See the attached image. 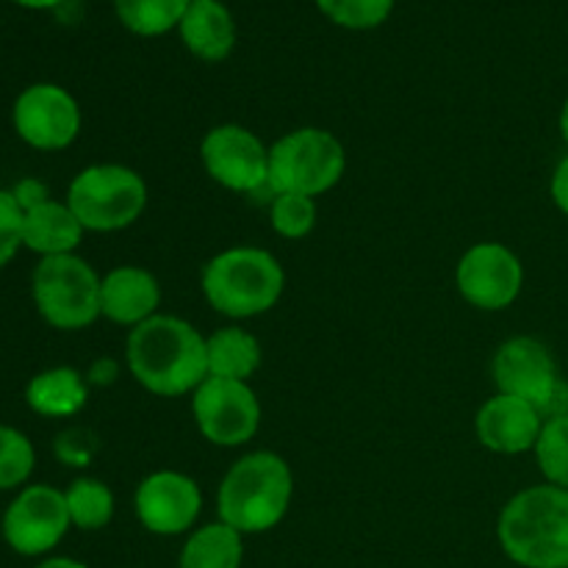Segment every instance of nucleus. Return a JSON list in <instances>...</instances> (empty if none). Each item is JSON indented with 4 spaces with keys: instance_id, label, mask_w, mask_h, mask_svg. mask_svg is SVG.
<instances>
[{
    "instance_id": "f257e3e1",
    "label": "nucleus",
    "mask_w": 568,
    "mask_h": 568,
    "mask_svg": "<svg viewBox=\"0 0 568 568\" xmlns=\"http://www.w3.org/2000/svg\"><path fill=\"white\" fill-rule=\"evenodd\" d=\"M125 366L153 397H192L209 377L205 336L183 316L155 314L128 331Z\"/></svg>"
},
{
    "instance_id": "f03ea898",
    "label": "nucleus",
    "mask_w": 568,
    "mask_h": 568,
    "mask_svg": "<svg viewBox=\"0 0 568 568\" xmlns=\"http://www.w3.org/2000/svg\"><path fill=\"white\" fill-rule=\"evenodd\" d=\"M294 499V471L272 449L242 455L216 488V516L242 536L270 532L286 519Z\"/></svg>"
},
{
    "instance_id": "7ed1b4c3",
    "label": "nucleus",
    "mask_w": 568,
    "mask_h": 568,
    "mask_svg": "<svg viewBox=\"0 0 568 568\" xmlns=\"http://www.w3.org/2000/svg\"><path fill=\"white\" fill-rule=\"evenodd\" d=\"M200 292L211 311L231 322H247L270 314L281 303L286 292V270L270 250L236 244L205 261Z\"/></svg>"
},
{
    "instance_id": "20e7f679",
    "label": "nucleus",
    "mask_w": 568,
    "mask_h": 568,
    "mask_svg": "<svg viewBox=\"0 0 568 568\" xmlns=\"http://www.w3.org/2000/svg\"><path fill=\"white\" fill-rule=\"evenodd\" d=\"M497 541L521 568H568L566 488L541 483L514 494L499 510Z\"/></svg>"
},
{
    "instance_id": "39448f33",
    "label": "nucleus",
    "mask_w": 568,
    "mask_h": 568,
    "mask_svg": "<svg viewBox=\"0 0 568 568\" xmlns=\"http://www.w3.org/2000/svg\"><path fill=\"white\" fill-rule=\"evenodd\" d=\"M64 200L87 233H120L142 220L150 189L133 166L103 161L83 166L67 186Z\"/></svg>"
},
{
    "instance_id": "423d86ee",
    "label": "nucleus",
    "mask_w": 568,
    "mask_h": 568,
    "mask_svg": "<svg viewBox=\"0 0 568 568\" xmlns=\"http://www.w3.org/2000/svg\"><path fill=\"white\" fill-rule=\"evenodd\" d=\"M347 150L327 128L303 125L270 144V192L322 197L342 183Z\"/></svg>"
},
{
    "instance_id": "0eeeda50",
    "label": "nucleus",
    "mask_w": 568,
    "mask_h": 568,
    "mask_svg": "<svg viewBox=\"0 0 568 568\" xmlns=\"http://www.w3.org/2000/svg\"><path fill=\"white\" fill-rule=\"evenodd\" d=\"M103 275L78 253L42 258L31 275V297L39 316L64 333L87 331L100 316Z\"/></svg>"
},
{
    "instance_id": "6e6552de",
    "label": "nucleus",
    "mask_w": 568,
    "mask_h": 568,
    "mask_svg": "<svg viewBox=\"0 0 568 568\" xmlns=\"http://www.w3.org/2000/svg\"><path fill=\"white\" fill-rule=\"evenodd\" d=\"M192 416L205 442L236 449L258 436L264 408L250 383L205 377L192 394Z\"/></svg>"
},
{
    "instance_id": "1a4fd4ad",
    "label": "nucleus",
    "mask_w": 568,
    "mask_h": 568,
    "mask_svg": "<svg viewBox=\"0 0 568 568\" xmlns=\"http://www.w3.org/2000/svg\"><path fill=\"white\" fill-rule=\"evenodd\" d=\"M200 161L216 186L236 194L270 189V144L239 122H220L200 139Z\"/></svg>"
},
{
    "instance_id": "9d476101",
    "label": "nucleus",
    "mask_w": 568,
    "mask_h": 568,
    "mask_svg": "<svg viewBox=\"0 0 568 568\" xmlns=\"http://www.w3.org/2000/svg\"><path fill=\"white\" fill-rule=\"evenodd\" d=\"M455 288L477 311L510 308L525 288V264L503 242H477L455 266Z\"/></svg>"
},
{
    "instance_id": "9b49d317",
    "label": "nucleus",
    "mask_w": 568,
    "mask_h": 568,
    "mask_svg": "<svg viewBox=\"0 0 568 568\" xmlns=\"http://www.w3.org/2000/svg\"><path fill=\"white\" fill-rule=\"evenodd\" d=\"M14 131L28 148L55 153L67 150L83 128V114L70 89L59 83H31L22 89L11 109Z\"/></svg>"
},
{
    "instance_id": "f8f14e48",
    "label": "nucleus",
    "mask_w": 568,
    "mask_h": 568,
    "mask_svg": "<svg viewBox=\"0 0 568 568\" xmlns=\"http://www.w3.org/2000/svg\"><path fill=\"white\" fill-rule=\"evenodd\" d=\"M133 514L150 536H189L203 514V488L186 471L155 469L139 480Z\"/></svg>"
},
{
    "instance_id": "ddd939ff",
    "label": "nucleus",
    "mask_w": 568,
    "mask_h": 568,
    "mask_svg": "<svg viewBox=\"0 0 568 568\" xmlns=\"http://www.w3.org/2000/svg\"><path fill=\"white\" fill-rule=\"evenodd\" d=\"M64 491L53 486H26L3 514V538L22 558L53 552L70 532Z\"/></svg>"
},
{
    "instance_id": "4468645a",
    "label": "nucleus",
    "mask_w": 568,
    "mask_h": 568,
    "mask_svg": "<svg viewBox=\"0 0 568 568\" xmlns=\"http://www.w3.org/2000/svg\"><path fill=\"white\" fill-rule=\"evenodd\" d=\"M491 375L499 394L530 399L536 408L560 381L552 349L536 336H510L499 344L491 361Z\"/></svg>"
},
{
    "instance_id": "2eb2a0df",
    "label": "nucleus",
    "mask_w": 568,
    "mask_h": 568,
    "mask_svg": "<svg viewBox=\"0 0 568 568\" xmlns=\"http://www.w3.org/2000/svg\"><path fill=\"white\" fill-rule=\"evenodd\" d=\"M544 416L530 399L494 394L477 408L475 436L494 455H527L536 449Z\"/></svg>"
},
{
    "instance_id": "dca6fc26",
    "label": "nucleus",
    "mask_w": 568,
    "mask_h": 568,
    "mask_svg": "<svg viewBox=\"0 0 568 568\" xmlns=\"http://www.w3.org/2000/svg\"><path fill=\"white\" fill-rule=\"evenodd\" d=\"M161 300L159 277L144 266L120 264L100 281V316L128 331L161 314Z\"/></svg>"
},
{
    "instance_id": "f3484780",
    "label": "nucleus",
    "mask_w": 568,
    "mask_h": 568,
    "mask_svg": "<svg viewBox=\"0 0 568 568\" xmlns=\"http://www.w3.org/2000/svg\"><path fill=\"white\" fill-rule=\"evenodd\" d=\"M178 33L183 48L205 64L225 61L239 42L236 20L222 0H192Z\"/></svg>"
},
{
    "instance_id": "a211bd4d",
    "label": "nucleus",
    "mask_w": 568,
    "mask_h": 568,
    "mask_svg": "<svg viewBox=\"0 0 568 568\" xmlns=\"http://www.w3.org/2000/svg\"><path fill=\"white\" fill-rule=\"evenodd\" d=\"M83 225L67 200H44L33 209L22 211V247L42 258L72 255L83 242Z\"/></svg>"
},
{
    "instance_id": "6ab92c4d",
    "label": "nucleus",
    "mask_w": 568,
    "mask_h": 568,
    "mask_svg": "<svg viewBox=\"0 0 568 568\" xmlns=\"http://www.w3.org/2000/svg\"><path fill=\"white\" fill-rule=\"evenodd\" d=\"M26 403L44 419H70L89 403V383L72 366H50L31 377L26 386Z\"/></svg>"
},
{
    "instance_id": "aec40b11",
    "label": "nucleus",
    "mask_w": 568,
    "mask_h": 568,
    "mask_svg": "<svg viewBox=\"0 0 568 568\" xmlns=\"http://www.w3.org/2000/svg\"><path fill=\"white\" fill-rule=\"evenodd\" d=\"M205 361H209V377L250 383L264 364V349L255 333L233 322L205 336Z\"/></svg>"
},
{
    "instance_id": "412c9836",
    "label": "nucleus",
    "mask_w": 568,
    "mask_h": 568,
    "mask_svg": "<svg viewBox=\"0 0 568 568\" xmlns=\"http://www.w3.org/2000/svg\"><path fill=\"white\" fill-rule=\"evenodd\" d=\"M244 536L225 521L194 527L178 555V568H242Z\"/></svg>"
},
{
    "instance_id": "4be33fe9",
    "label": "nucleus",
    "mask_w": 568,
    "mask_h": 568,
    "mask_svg": "<svg viewBox=\"0 0 568 568\" xmlns=\"http://www.w3.org/2000/svg\"><path fill=\"white\" fill-rule=\"evenodd\" d=\"M192 0H114L116 20L133 37L155 39L178 31Z\"/></svg>"
},
{
    "instance_id": "5701e85b",
    "label": "nucleus",
    "mask_w": 568,
    "mask_h": 568,
    "mask_svg": "<svg viewBox=\"0 0 568 568\" xmlns=\"http://www.w3.org/2000/svg\"><path fill=\"white\" fill-rule=\"evenodd\" d=\"M72 527L83 532H98L114 521L116 499L109 483L98 477H75L64 491Z\"/></svg>"
},
{
    "instance_id": "b1692460",
    "label": "nucleus",
    "mask_w": 568,
    "mask_h": 568,
    "mask_svg": "<svg viewBox=\"0 0 568 568\" xmlns=\"http://www.w3.org/2000/svg\"><path fill=\"white\" fill-rule=\"evenodd\" d=\"M320 220L314 197L303 194H272L270 200V225L286 242H300L311 236Z\"/></svg>"
},
{
    "instance_id": "393cba45",
    "label": "nucleus",
    "mask_w": 568,
    "mask_h": 568,
    "mask_svg": "<svg viewBox=\"0 0 568 568\" xmlns=\"http://www.w3.org/2000/svg\"><path fill=\"white\" fill-rule=\"evenodd\" d=\"M532 455H536L544 483L568 491V414L544 422V430L538 436Z\"/></svg>"
},
{
    "instance_id": "a878e982",
    "label": "nucleus",
    "mask_w": 568,
    "mask_h": 568,
    "mask_svg": "<svg viewBox=\"0 0 568 568\" xmlns=\"http://www.w3.org/2000/svg\"><path fill=\"white\" fill-rule=\"evenodd\" d=\"M37 469V449L17 427L0 425V491H11L31 480Z\"/></svg>"
},
{
    "instance_id": "bb28decb",
    "label": "nucleus",
    "mask_w": 568,
    "mask_h": 568,
    "mask_svg": "<svg viewBox=\"0 0 568 568\" xmlns=\"http://www.w3.org/2000/svg\"><path fill=\"white\" fill-rule=\"evenodd\" d=\"M322 14L347 31H372L394 14L397 0H316Z\"/></svg>"
},
{
    "instance_id": "cd10ccee",
    "label": "nucleus",
    "mask_w": 568,
    "mask_h": 568,
    "mask_svg": "<svg viewBox=\"0 0 568 568\" xmlns=\"http://www.w3.org/2000/svg\"><path fill=\"white\" fill-rule=\"evenodd\" d=\"M22 247V209L11 189H0V270Z\"/></svg>"
},
{
    "instance_id": "c85d7f7f",
    "label": "nucleus",
    "mask_w": 568,
    "mask_h": 568,
    "mask_svg": "<svg viewBox=\"0 0 568 568\" xmlns=\"http://www.w3.org/2000/svg\"><path fill=\"white\" fill-rule=\"evenodd\" d=\"M549 197H552L555 209L568 216V153L555 164L552 178H549Z\"/></svg>"
},
{
    "instance_id": "c756f323",
    "label": "nucleus",
    "mask_w": 568,
    "mask_h": 568,
    "mask_svg": "<svg viewBox=\"0 0 568 568\" xmlns=\"http://www.w3.org/2000/svg\"><path fill=\"white\" fill-rule=\"evenodd\" d=\"M11 194H14L17 205H20L22 211H28V209H33V205L50 200L48 186H44L42 181H37V178H26V181H20L14 189H11Z\"/></svg>"
},
{
    "instance_id": "7c9ffc66",
    "label": "nucleus",
    "mask_w": 568,
    "mask_h": 568,
    "mask_svg": "<svg viewBox=\"0 0 568 568\" xmlns=\"http://www.w3.org/2000/svg\"><path fill=\"white\" fill-rule=\"evenodd\" d=\"M116 375H120V369H116L114 361L103 358L92 364V369L87 372V383L89 386H109V383L116 381Z\"/></svg>"
},
{
    "instance_id": "2f4dec72",
    "label": "nucleus",
    "mask_w": 568,
    "mask_h": 568,
    "mask_svg": "<svg viewBox=\"0 0 568 568\" xmlns=\"http://www.w3.org/2000/svg\"><path fill=\"white\" fill-rule=\"evenodd\" d=\"M37 568H89V566L81 564V560H75V558H48V560H42Z\"/></svg>"
},
{
    "instance_id": "473e14b6",
    "label": "nucleus",
    "mask_w": 568,
    "mask_h": 568,
    "mask_svg": "<svg viewBox=\"0 0 568 568\" xmlns=\"http://www.w3.org/2000/svg\"><path fill=\"white\" fill-rule=\"evenodd\" d=\"M11 3L22 6V9L42 11V9H59V6L64 3V0H11Z\"/></svg>"
},
{
    "instance_id": "72a5a7b5",
    "label": "nucleus",
    "mask_w": 568,
    "mask_h": 568,
    "mask_svg": "<svg viewBox=\"0 0 568 568\" xmlns=\"http://www.w3.org/2000/svg\"><path fill=\"white\" fill-rule=\"evenodd\" d=\"M558 128H560V136H564L566 148H568V98L560 105V116H558Z\"/></svg>"
}]
</instances>
